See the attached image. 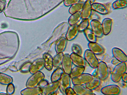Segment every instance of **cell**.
<instances>
[{
  "label": "cell",
  "mask_w": 127,
  "mask_h": 95,
  "mask_svg": "<svg viewBox=\"0 0 127 95\" xmlns=\"http://www.w3.org/2000/svg\"><path fill=\"white\" fill-rule=\"evenodd\" d=\"M90 24L92 30L96 37H101L103 33L101 24L100 21L98 20L93 19L91 21Z\"/></svg>",
  "instance_id": "52a82bcc"
},
{
  "label": "cell",
  "mask_w": 127,
  "mask_h": 95,
  "mask_svg": "<svg viewBox=\"0 0 127 95\" xmlns=\"http://www.w3.org/2000/svg\"><path fill=\"white\" fill-rule=\"evenodd\" d=\"M70 78L69 74L64 73L59 80V88L63 94L65 95V89L70 86Z\"/></svg>",
  "instance_id": "9c48e42d"
},
{
  "label": "cell",
  "mask_w": 127,
  "mask_h": 95,
  "mask_svg": "<svg viewBox=\"0 0 127 95\" xmlns=\"http://www.w3.org/2000/svg\"><path fill=\"white\" fill-rule=\"evenodd\" d=\"M79 32L78 25L76 24L71 25L66 35V39L69 41L73 40L77 36Z\"/></svg>",
  "instance_id": "e0dca14e"
},
{
  "label": "cell",
  "mask_w": 127,
  "mask_h": 95,
  "mask_svg": "<svg viewBox=\"0 0 127 95\" xmlns=\"http://www.w3.org/2000/svg\"><path fill=\"white\" fill-rule=\"evenodd\" d=\"M71 50L72 52L77 55L81 56L82 54V48L78 44H73L71 46Z\"/></svg>",
  "instance_id": "d6a6232c"
},
{
  "label": "cell",
  "mask_w": 127,
  "mask_h": 95,
  "mask_svg": "<svg viewBox=\"0 0 127 95\" xmlns=\"http://www.w3.org/2000/svg\"><path fill=\"white\" fill-rule=\"evenodd\" d=\"M92 71L91 74L93 77H97V72L96 68Z\"/></svg>",
  "instance_id": "60d3db41"
},
{
  "label": "cell",
  "mask_w": 127,
  "mask_h": 95,
  "mask_svg": "<svg viewBox=\"0 0 127 95\" xmlns=\"http://www.w3.org/2000/svg\"><path fill=\"white\" fill-rule=\"evenodd\" d=\"M90 1L91 3L95 2L96 0H87Z\"/></svg>",
  "instance_id": "b9f144b4"
},
{
  "label": "cell",
  "mask_w": 127,
  "mask_h": 95,
  "mask_svg": "<svg viewBox=\"0 0 127 95\" xmlns=\"http://www.w3.org/2000/svg\"><path fill=\"white\" fill-rule=\"evenodd\" d=\"M64 72L63 69L61 68L56 69L51 74L50 77L51 82H54L59 81Z\"/></svg>",
  "instance_id": "cb8c5ba5"
},
{
  "label": "cell",
  "mask_w": 127,
  "mask_h": 95,
  "mask_svg": "<svg viewBox=\"0 0 127 95\" xmlns=\"http://www.w3.org/2000/svg\"><path fill=\"white\" fill-rule=\"evenodd\" d=\"M93 77L91 74L88 73H83L80 75L71 78L73 85H85Z\"/></svg>",
  "instance_id": "8992f818"
},
{
  "label": "cell",
  "mask_w": 127,
  "mask_h": 95,
  "mask_svg": "<svg viewBox=\"0 0 127 95\" xmlns=\"http://www.w3.org/2000/svg\"><path fill=\"white\" fill-rule=\"evenodd\" d=\"M72 88L77 95H92L93 93V91L84 86L83 85H73Z\"/></svg>",
  "instance_id": "2e32d148"
},
{
  "label": "cell",
  "mask_w": 127,
  "mask_h": 95,
  "mask_svg": "<svg viewBox=\"0 0 127 95\" xmlns=\"http://www.w3.org/2000/svg\"><path fill=\"white\" fill-rule=\"evenodd\" d=\"M81 0H64V3L66 6L71 5L80 1Z\"/></svg>",
  "instance_id": "e575fe53"
},
{
  "label": "cell",
  "mask_w": 127,
  "mask_h": 95,
  "mask_svg": "<svg viewBox=\"0 0 127 95\" xmlns=\"http://www.w3.org/2000/svg\"><path fill=\"white\" fill-rule=\"evenodd\" d=\"M31 63L28 62L25 63L21 67V70L23 72H27L29 71V69Z\"/></svg>",
  "instance_id": "836d02e7"
},
{
  "label": "cell",
  "mask_w": 127,
  "mask_h": 95,
  "mask_svg": "<svg viewBox=\"0 0 127 95\" xmlns=\"http://www.w3.org/2000/svg\"><path fill=\"white\" fill-rule=\"evenodd\" d=\"M111 63L113 65L116 66L120 62L117 59H113L111 61Z\"/></svg>",
  "instance_id": "ab89813d"
},
{
  "label": "cell",
  "mask_w": 127,
  "mask_h": 95,
  "mask_svg": "<svg viewBox=\"0 0 127 95\" xmlns=\"http://www.w3.org/2000/svg\"><path fill=\"white\" fill-rule=\"evenodd\" d=\"M44 67V63L43 58L37 59L31 64L30 66L29 72L32 74L40 71Z\"/></svg>",
  "instance_id": "8fae6325"
},
{
  "label": "cell",
  "mask_w": 127,
  "mask_h": 95,
  "mask_svg": "<svg viewBox=\"0 0 127 95\" xmlns=\"http://www.w3.org/2000/svg\"><path fill=\"white\" fill-rule=\"evenodd\" d=\"M44 74L40 71L33 74L28 79L26 86L27 87H36L40 82L44 79Z\"/></svg>",
  "instance_id": "7a4b0ae2"
},
{
  "label": "cell",
  "mask_w": 127,
  "mask_h": 95,
  "mask_svg": "<svg viewBox=\"0 0 127 95\" xmlns=\"http://www.w3.org/2000/svg\"><path fill=\"white\" fill-rule=\"evenodd\" d=\"M112 52L113 56L114 58L120 62H127V55L121 49L117 47H114L112 49Z\"/></svg>",
  "instance_id": "7c38bea8"
},
{
  "label": "cell",
  "mask_w": 127,
  "mask_h": 95,
  "mask_svg": "<svg viewBox=\"0 0 127 95\" xmlns=\"http://www.w3.org/2000/svg\"><path fill=\"white\" fill-rule=\"evenodd\" d=\"M65 95H77L73 88L70 87L67 88L65 89Z\"/></svg>",
  "instance_id": "d590c367"
},
{
  "label": "cell",
  "mask_w": 127,
  "mask_h": 95,
  "mask_svg": "<svg viewBox=\"0 0 127 95\" xmlns=\"http://www.w3.org/2000/svg\"><path fill=\"white\" fill-rule=\"evenodd\" d=\"M44 63V67L47 70L50 71L53 68L54 66L53 58L49 53H44L43 55Z\"/></svg>",
  "instance_id": "44dd1931"
},
{
  "label": "cell",
  "mask_w": 127,
  "mask_h": 95,
  "mask_svg": "<svg viewBox=\"0 0 127 95\" xmlns=\"http://www.w3.org/2000/svg\"><path fill=\"white\" fill-rule=\"evenodd\" d=\"M96 69L97 77L101 80L106 79L109 74V69L106 63L103 61L99 62Z\"/></svg>",
  "instance_id": "277c9868"
},
{
  "label": "cell",
  "mask_w": 127,
  "mask_h": 95,
  "mask_svg": "<svg viewBox=\"0 0 127 95\" xmlns=\"http://www.w3.org/2000/svg\"><path fill=\"white\" fill-rule=\"evenodd\" d=\"M12 78L10 76L4 74L0 73V83L3 84L10 83Z\"/></svg>",
  "instance_id": "4dcf8cb0"
},
{
  "label": "cell",
  "mask_w": 127,
  "mask_h": 95,
  "mask_svg": "<svg viewBox=\"0 0 127 95\" xmlns=\"http://www.w3.org/2000/svg\"><path fill=\"white\" fill-rule=\"evenodd\" d=\"M67 44L66 38L62 37L57 41L55 46V50L57 53L63 52L65 50Z\"/></svg>",
  "instance_id": "7402d4cb"
},
{
  "label": "cell",
  "mask_w": 127,
  "mask_h": 95,
  "mask_svg": "<svg viewBox=\"0 0 127 95\" xmlns=\"http://www.w3.org/2000/svg\"><path fill=\"white\" fill-rule=\"evenodd\" d=\"M90 23L88 19H83L79 24L78 25L79 31H83L85 30L88 28Z\"/></svg>",
  "instance_id": "1f68e13d"
},
{
  "label": "cell",
  "mask_w": 127,
  "mask_h": 95,
  "mask_svg": "<svg viewBox=\"0 0 127 95\" xmlns=\"http://www.w3.org/2000/svg\"><path fill=\"white\" fill-rule=\"evenodd\" d=\"M61 64L64 73L69 74L72 68L73 63L69 54L67 53L64 54Z\"/></svg>",
  "instance_id": "ba28073f"
},
{
  "label": "cell",
  "mask_w": 127,
  "mask_h": 95,
  "mask_svg": "<svg viewBox=\"0 0 127 95\" xmlns=\"http://www.w3.org/2000/svg\"><path fill=\"white\" fill-rule=\"evenodd\" d=\"M92 10L102 15H105L109 13V10L104 4L98 2H95L91 4Z\"/></svg>",
  "instance_id": "ac0fdd59"
},
{
  "label": "cell",
  "mask_w": 127,
  "mask_h": 95,
  "mask_svg": "<svg viewBox=\"0 0 127 95\" xmlns=\"http://www.w3.org/2000/svg\"><path fill=\"white\" fill-rule=\"evenodd\" d=\"M83 32L87 40L89 42H96L97 37L94 34L92 29L87 28Z\"/></svg>",
  "instance_id": "83f0119b"
},
{
  "label": "cell",
  "mask_w": 127,
  "mask_h": 95,
  "mask_svg": "<svg viewBox=\"0 0 127 95\" xmlns=\"http://www.w3.org/2000/svg\"><path fill=\"white\" fill-rule=\"evenodd\" d=\"M59 82L58 81L49 83L42 89L41 95H51L56 92L59 88Z\"/></svg>",
  "instance_id": "30bf717a"
},
{
  "label": "cell",
  "mask_w": 127,
  "mask_h": 95,
  "mask_svg": "<svg viewBox=\"0 0 127 95\" xmlns=\"http://www.w3.org/2000/svg\"><path fill=\"white\" fill-rule=\"evenodd\" d=\"M64 54L63 52L58 53L53 58V65L55 66H59L61 64Z\"/></svg>",
  "instance_id": "f546056e"
},
{
  "label": "cell",
  "mask_w": 127,
  "mask_h": 95,
  "mask_svg": "<svg viewBox=\"0 0 127 95\" xmlns=\"http://www.w3.org/2000/svg\"><path fill=\"white\" fill-rule=\"evenodd\" d=\"M101 24L103 35H108L111 31L113 21L112 19L108 18L104 19Z\"/></svg>",
  "instance_id": "9a60e30c"
},
{
  "label": "cell",
  "mask_w": 127,
  "mask_h": 95,
  "mask_svg": "<svg viewBox=\"0 0 127 95\" xmlns=\"http://www.w3.org/2000/svg\"><path fill=\"white\" fill-rule=\"evenodd\" d=\"M49 82L47 80L43 79L40 82L38 85L39 87L41 88H43Z\"/></svg>",
  "instance_id": "74e56055"
},
{
  "label": "cell",
  "mask_w": 127,
  "mask_h": 95,
  "mask_svg": "<svg viewBox=\"0 0 127 95\" xmlns=\"http://www.w3.org/2000/svg\"><path fill=\"white\" fill-rule=\"evenodd\" d=\"M101 80L98 77H93L85 85V86L88 89L93 91L98 88L100 85Z\"/></svg>",
  "instance_id": "603a6c76"
},
{
  "label": "cell",
  "mask_w": 127,
  "mask_h": 95,
  "mask_svg": "<svg viewBox=\"0 0 127 95\" xmlns=\"http://www.w3.org/2000/svg\"><path fill=\"white\" fill-rule=\"evenodd\" d=\"M42 89L39 87H27L22 90L21 94L24 95H38L41 94Z\"/></svg>",
  "instance_id": "ffe728a7"
},
{
  "label": "cell",
  "mask_w": 127,
  "mask_h": 95,
  "mask_svg": "<svg viewBox=\"0 0 127 95\" xmlns=\"http://www.w3.org/2000/svg\"><path fill=\"white\" fill-rule=\"evenodd\" d=\"M100 92L105 95H118L121 93V89L117 85L111 84L103 87L101 89Z\"/></svg>",
  "instance_id": "5b68a950"
},
{
  "label": "cell",
  "mask_w": 127,
  "mask_h": 95,
  "mask_svg": "<svg viewBox=\"0 0 127 95\" xmlns=\"http://www.w3.org/2000/svg\"><path fill=\"white\" fill-rule=\"evenodd\" d=\"M127 6V0H116L112 4V7L114 9L126 8Z\"/></svg>",
  "instance_id": "f1b7e54d"
},
{
  "label": "cell",
  "mask_w": 127,
  "mask_h": 95,
  "mask_svg": "<svg viewBox=\"0 0 127 95\" xmlns=\"http://www.w3.org/2000/svg\"><path fill=\"white\" fill-rule=\"evenodd\" d=\"M121 79L125 83H126L127 81V74L126 72H125L122 75Z\"/></svg>",
  "instance_id": "f35d334b"
},
{
  "label": "cell",
  "mask_w": 127,
  "mask_h": 95,
  "mask_svg": "<svg viewBox=\"0 0 127 95\" xmlns=\"http://www.w3.org/2000/svg\"><path fill=\"white\" fill-rule=\"evenodd\" d=\"M91 4L89 0H87L84 2L81 12V18L82 19H89L90 17L92 14Z\"/></svg>",
  "instance_id": "4fadbf2b"
},
{
  "label": "cell",
  "mask_w": 127,
  "mask_h": 95,
  "mask_svg": "<svg viewBox=\"0 0 127 95\" xmlns=\"http://www.w3.org/2000/svg\"><path fill=\"white\" fill-rule=\"evenodd\" d=\"M85 67L75 66L72 68L70 74V78H72L77 77L84 73Z\"/></svg>",
  "instance_id": "d4e9b609"
},
{
  "label": "cell",
  "mask_w": 127,
  "mask_h": 95,
  "mask_svg": "<svg viewBox=\"0 0 127 95\" xmlns=\"http://www.w3.org/2000/svg\"><path fill=\"white\" fill-rule=\"evenodd\" d=\"M89 49L95 55H100L104 52V49L102 46L96 42H89L88 44Z\"/></svg>",
  "instance_id": "5bb4252c"
},
{
  "label": "cell",
  "mask_w": 127,
  "mask_h": 95,
  "mask_svg": "<svg viewBox=\"0 0 127 95\" xmlns=\"http://www.w3.org/2000/svg\"><path fill=\"white\" fill-rule=\"evenodd\" d=\"M84 2L80 1L71 5L69 9V13L72 14L78 12L82 11Z\"/></svg>",
  "instance_id": "484cf974"
},
{
  "label": "cell",
  "mask_w": 127,
  "mask_h": 95,
  "mask_svg": "<svg viewBox=\"0 0 127 95\" xmlns=\"http://www.w3.org/2000/svg\"><path fill=\"white\" fill-rule=\"evenodd\" d=\"M14 90V87L12 83H10L7 86V93L11 94L13 93Z\"/></svg>",
  "instance_id": "8d00e7d4"
},
{
  "label": "cell",
  "mask_w": 127,
  "mask_h": 95,
  "mask_svg": "<svg viewBox=\"0 0 127 95\" xmlns=\"http://www.w3.org/2000/svg\"><path fill=\"white\" fill-rule=\"evenodd\" d=\"M81 18V12H78L72 14L68 18V22L70 25H73L76 24Z\"/></svg>",
  "instance_id": "4316f807"
},
{
  "label": "cell",
  "mask_w": 127,
  "mask_h": 95,
  "mask_svg": "<svg viewBox=\"0 0 127 95\" xmlns=\"http://www.w3.org/2000/svg\"><path fill=\"white\" fill-rule=\"evenodd\" d=\"M126 62H120L115 66L111 73V79L114 82L117 83L121 79L122 75L127 71Z\"/></svg>",
  "instance_id": "6da1fadb"
},
{
  "label": "cell",
  "mask_w": 127,
  "mask_h": 95,
  "mask_svg": "<svg viewBox=\"0 0 127 95\" xmlns=\"http://www.w3.org/2000/svg\"><path fill=\"white\" fill-rule=\"evenodd\" d=\"M84 58L91 68L94 69L97 67L99 62L98 60L96 55L89 49L85 51Z\"/></svg>",
  "instance_id": "3957f363"
},
{
  "label": "cell",
  "mask_w": 127,
  "mask_h": 95,
  "mask_svg": "<svg viewBox=\"0 0 127 95\" xmlns=\"http://www.w3.org/2000/svg\"><path fill=\"white\" fill-rule=\"evenodd\" d=\"M72 62L74 65L78 66L85 67L86 65V62L84 58L81 56L73 52L70 55Z\"/></svg>",
  "instance_id": "d6986e66"
}]
</instances>
